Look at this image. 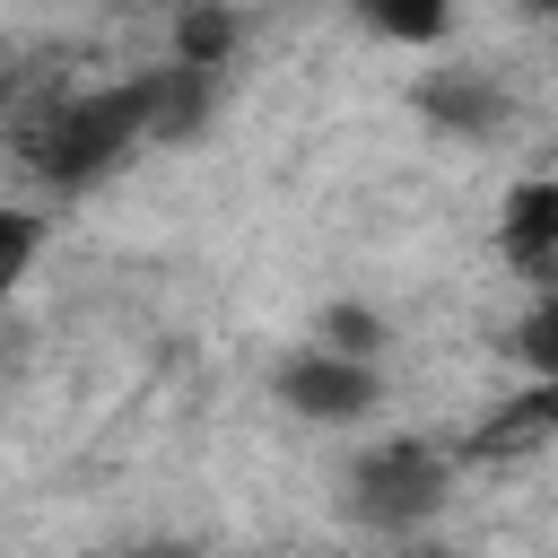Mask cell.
Instances as JSON below:
<instances>
[{
    "label": "cell",
    "instance_id": "6",
    "mask_svg": "<svg viewBox=\"0 0 558 558\" xmlns=\"http://www.w3.org/2000/svg\"><path fill=\"white\" fill-rule=\"evenodd\" d=\"M166 44H174V70L218 78V70L235 61V44H244V17H235V9H218V0H192V9H174Z\"/></svg>",
    "mask_w": 558,
    "mask_h": 558
},
{
    "label": "cell",
    "instance_id": "9",
    "mask_svg": "<svg viewBox=\"0 0 558 558\" xmlns=\"http://www.w3.org/2000/svg\"><path fill=\"white\" fill-rule=\"evenodd\" d=\"M314 340H323V349H340V357H366V366H375V349H384V323H375L366 305H331Z\"/></svg>",
    "mask_w": 558,
    "mask_h": 558
},
{
    "label": "cell",
    "instance_id": "7",
    "mask_svg": "<svg viewBox=\"0 0 558 558\" xmlns=\"http://www.w3.org/2000/svg\"><path fill=\"white\" fill-rule=\"evenodd\" d=\"M514 357H523L532 384H558V288H541V296L523 305V323H514Z\"/></svg>",
    "mask_w": 558,
    "mask_h": 558
},
{
    "label": "cell",
    "instance_id": "8",
    "mask_svg": "<svg viewBox=\"0 0 558 558\" xmlns=\"http://www.w3.org/2000/svg\"><path fill=\"white\" fill-rule=\"evenodd\" d=\"M44 253V218L35 209H0V288H26Z\"/></svg>",
    "mask_w": 558,
    "mask_h": 558
},
{
    "label": "cell",
    "instance_id": "11",
    "mask_svg": "<svg viewBox=\"0 0 558 558\" xmlns=\"http://www.w3.org/2000/svg\"><path fill=\"white\" fill-rule=\"evenodd\" d=\"M157 558H183V549H157Z\"/></svg>",
    "mask_w": 558,
    "mask_h": 558
},
{
    "label": "cell",
    "instance_id": "5",
    "mask_svg": "<svg viewBox=\"0 0 558 558\" xmlns=\"http://www.w3.org/2000/svg\"><path fill=\"white\" fill-rule=\"evenodd\" d=\"M497 244H506V262H523L558 288V183H514V201L497 218Z\"/></svg>",
    "mask_w": 558,
    "mask_h": 558
},
{
    "label": "cell",
    "instance_id": "4",
    "mask_svg": "<svg viewBox=\"0 0 558 558\" xmlns=\"http://www.w3.org/2000/svg\"><path fill=\"white\" fill-rule=\"evenodd\" d=\"M418 113L453 140H488L506 122V96L488 87V70H436V78H418Z\"/></svg>",
    "mask_w": 558,
    "mask_h": 558
},
{
    "label": "cell",
    "instance_id": "10",
    "mask_svg": "<svg viewBox=\"0 0 558 558\" xmlns=\"http://www.w3.org/2000/svg\"><path fill=\"white\" fill-rule=\"evenodd\" d=\"M366 26L392 35V44H436V35H453V9H436V0H418V9H366Z\"/></svg>",
    "mask_w": 558,
    "mask_h": 558
},
{
    "label": "cell",
    "instance_id": "3",
    "mask_svg": "<svg viewBox=\"0 0 558 558\" xmlns=\"http://www.w3.org/2000/svg\"><path fill=\"white\" fill-rule=\"evenodd\" d=\"M270 392H279V401H288L305 427H349V418H366V410L384 401V375H375L366 357H340V349L305 340L296 357H279Z\"/></svg>",
    "mask_w": 558,
    "mask_h": 558
},
{
    "label": "cell",
    "instance_id": "2",
    "mask_svg": "<svg viewBox=\"0 0 558 558\" xmlns=\"http://www.w3.org/2000/svg\"><path fill=\"white\" fill-rule=\"evenodd\" d=\"M453 488V453L427 436H384L349 462V514L366 532H418Z\"/></svg>",
    "mask_w": 558,
    "mask_h": 558
},
{
    "label": "cell",
    "instance_id": "1",
    "mask_svg": "<svg viewBox=\"0 0 558 558\" xmlns=\"http://www.w3.org/2000/svg\"><path fill=\"white\" fill-rule=\"evenodd\" d=\"M157 131H166V70H140V78L78 87V96H52L44 113H26L17 122V166L52 192H87Z\"/></svg>",
    "mask_w": 558,
    "mask_h": 558
}]
</instances>
